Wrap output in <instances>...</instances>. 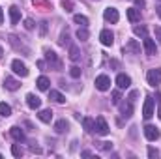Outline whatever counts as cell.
Listing matches in <instances>:
<instances>
[{
	"label": "cell",
	"instance_id": "1",
	"mask_svg": "<svg viewBox=\"0 0 161 159\" xmlns=\"http://www.w3.org/2000/svg\"><path fill=\"white\" fill-rule=\"evenodd\" d=\"M146 80H148V84H150V86H154V88H156V86L161 82V69H159V68L150 69V71H148V75H146Z\"/></svg>",
	"mask_w": 161,
	"mask_h": 159
},
{
	"label": "cell",
	"instance_id": "2",
	"mask_svg": "<svg viewBox=\"0 0 161 159\" xmlns=\"http://www.w3.org/2000/svg\"><path fill=\"white\" fill-rule=\"evenodd\" d=\"M142 116H144V120H150L152 116H154V97H146L144 99V105H142Z\"/></svg>",
	"mask_w": 161,
	"mask_h": 159
},
{
	"label": "cell",
	"instance_id": "3",
	"mask_svg": "<svg viewBox=\"0 0 161 159\" xmlns=\"http://www.w3.org/2000/svg\"><path fill=\"white\" fill-rule=\"evenodd\" d=\"M11 69H13V73L19 75V77H26V75H28V69H26V66H25L21 60H13V62H11Z\"/></svg>",
	"mask_w": 161,
	"mask_h": 159
},
{
	"label": "cell",
	"instance_id": "4",
	"mask_svg": "<svg viewBox=\"0 0 161 159\" xmlns=\"http://www.w3.org/2000/svg\"><path fill=\"white\" fill-rule=\"evenodd\" d=\"M96 133L97 135H109V125H107V122H105V118L103 116H97L96 118Z\"/></svg>",
	"mask_w": 161,
	"mask_h": 159
},
{
	"label": "cell",
	"instance_id": "5",
	"mask_svg": "<svg viewBox=\"0 0 161 159\" xmlns=\"http://www.w3.org/2000/svg\"><path fill=\"white\" fill-rule=\"evenodd\" d=\"M96 88L101 90V92H107V90L111 88V79H109L107 75H99V77H96Z\"/></svg>",
	"mask_w": 161,
	"mask_h": 159
},
{
	"label": "cell",
	"instance_id": "6",
	"mask_svg": "<svg viewBox=\"0 0 161 159\" xmlns=\"http://www.w3.org/2000/svg\"><path fill=\"white\" fill-rule=\"evenodd\" d=\"M103 17H105V21H109V23H118L120 13H118L116 8H107V9L103 11Z\"/></svg>",
	"mask_w": 161,
	"mask_h": 159
},
{
	"label": "cell",
	"instance_id": "7",
	"mask_svg": "<svg viewBox=\"0 0 161 159\" xmlns=\"http://www.w3.org/2000/svg\"><path fill=\"white\" fill-rule=\"evenodd\" d=\"M45 58H47V62H49V64H53L56 69H60V68H62V64H60V60H58V56H56V52H54V51L45 49Z\"/></svg>",
	"mask_w": 161,
	"mask_h": 159
},
{
	"label": "cell",
	"instance_id": "8",
	"mask_svg": "<svg viewBox=\"0 0 161 159\" xmlns=\"http://www.w3.org/2000/svg\"><path fill=\"white\" fill-rule=\"evenodd\" d=\"M144 137L154 142V140L159 139V129H158L156 125H146V127H144Z\"/></svg>",
	"mask_w": 161,
	"mask_h": 159
},
{
	"label": "cell",
	"instance_id": "9",
	"mask_svg": "<svg viewBox=\"0 0 161 159\" xmlns=\"http://www.w3.org/2000/svg\"><path fill=\"white\" fill-rule=\"evenodd\" d=\"M99 41H101L105 47H111V45L114 43V34H113L111 30H101V34H99Z\"/></svg>",
	"mask_w": 161,
	"mask_h": 159
},
{
	"label": "cell",
	"instance_id": "10",
	"mask_svg": "<svg viewBox=\"0 0 161 159\" xmlns=\"http://www.w3.org/2000/svg\"><path fill=\"white\" fill-rule=\"evenodd\" d=\"M120 112L124 118H131V114H133V101L129 99V101H125V103H122L120 105Z\"/></svg>",
	"mask_w": 161,
	"mask_h": 159
},
{
	"label": "cell",
	"instance_id": "11",
	"mask_svg": "<svg viewBox=\"0 0 161 159\" xmlns=\"http://www.w3.org/2000/svg\"><path fill=\"white\" fill-rule=\"evenodd\" d=\"M144 51L148 56H154L158 52V47H156V41L150 40V38H144Z\"/></svg>",
	"mask_w": 161,
	"mask_h": 159
},
{
	"label": "cell",
	"instance_id": "12",
	"mask_svg": "<svg viewBox=\"0 0 161 159\" xmlns=\"http://www.w3.org/2000/svg\"><path fill=\"white\" fill-rule=\"evenodd\" d=\"M124 52H133V54H139V52H141V45H139L135 40L127 41V43L124 45Z\"/></svg>",
	"mask_w": 161,
	"mask_h": 159
},
{
	"label": "cell",
	"instance_id": "13",
	"mask_svg": "<svg viewBox=\"0 0 161 159\" xmlns=\"http://www.w3.org/2000/svg\"><path fill=\"white\" fill-rule=\"evenodd\" d=\"M26 105H28L30 109H40L41 99L36 96V94H28V96H26Z\"/></svg>",
	"mask_w": 161,
	"mask_h": 159
},
{
	"label": "cell",
	"instance_id": "14",
	"mask_svg": "<svg viewBox=\"0 0 161 159\" xmlns=\"http://www.w3.org/2000/svg\"><path fill=\"white\" fill-rule=\"evenodd\" d=\"M129 84H131V79H129L127 75L120 73V75L116 77V86H118L120 90H125V88H129Z\"/></svg>",
	"mask_w": 161,
	"mask_h": 159
},
{
	"label": "cell",
	"instance_id": "15",
	"mask_svg": "<svg viewBox=\"0 0 161 159\" xmlns=\"http://www.w3.org/2000/svg\"><path fill=\"white\" fill-rule=\"evenodd\" d=\"M4 86L8 88V90H11V92H15V90H19V86H21V82L17 79H13V77H6L4 79Z\"/></svg>",
	"mask_w": 161,
	"mask_h": 159
},
{
	"label": "cell",
	"instance_id": "16",
	"mask_svg": "<svg viewBox=\"0 0 161 159\" xmlns=\"http://www.w3.org/2000/svg\"><path fill=\"white\" fill-rule=\"evenodd\" d=\"M9 135H11L17 142H23V140H25V133H23V129L17 127V125H13V127L9 129Z\"/></svg>",
	"mask_w": 161,
	"mask_h": 159
},
{
	"label": "cell",
	"instance_id": "17",
	"mask_svg": "<svg viewBox=\"0 0 161 159\" xmlns=\"http://www.w3.org/2000/svg\"><path fill=\"white\" fill-rule=\"evenodd\" d=\"M49 99L54 101V103H66V97L58 90H49Z\"/></svg>",
	"mask_w": 161,
	"mask_h": 159
},
{
	"label": "cell",
	"instance_id": "18",
	"mask_svg": "<svg viewBox=\"0 0 161 159\" xmlns=\"http://www.w3.org/2000/svg\"><path fill=\"white\" fill-rule=\"evenodd\" d=\"M9 17H11V25H17L19 19H21V9L17 6H11L9 8Z\"/></svg>",
	"mask_w": 161,
	"mask_h": 159
},
{
	"label": "cell",
	"instance_id": "19",
	"mask_svg": "<svg viewBox=\"0 0 161 159\" xmlns=\"http://www.w3.org/2000/svg\"><path fill=\"white\" fill-rule=\"evenodd\" d=\"M127 19H129L131 23L141 21V9H137V8H129V9H127Z\"/></svg>",
	"mask_w": 161,
	"mask_h": 159
},
{
	"label": "cell",
	"instance_id": "20",
	"mask_svg": "<svg viewBox=\"0 0 161 159\" xmlns=\"http://www.w3.org/2000/svg\"><path fill=\"white\" fill-rule=\"evenodd\" d=\"M82 125H84L86 133H94V131H96V120H92V118H82Z\"/></svg>",
	"mask_w": 161,
	"mask_h": 159
},
{
	"label": "cell",
	"instance_id": "21",
	"mask_svg": "<svg viewBox=\"0 0 161 159\" xmlns=\"http://www.w3.org/2000/svg\"><path fill=\"white\" fill-rule=\"evenodd\" d=\"M38 118H40L41 122H45V123H49V122L53 120V111H51V109H43V111H40Z\"/></svg>",
	"mask_w": 161,
	"mask_h": 159
},
{
	"label": "cell",
	"instance_id": "22",
	"mask_svg": "<svg viewBox=\"0 0 161 159\" xmlns=\"http://www.w3.org/2000/svg\"><path fill=\"white\" fill-rule=\"evenodd\" d=\"M68 127H69V123H68L66 120H58V122L54 123V131H56V133H64V131H68Z\"/></svg>",
	"mask_w": 161,
	"mask_h": 159
},
{
	"label": "cell",
	"instance_id": "23",
	"mask_svg": "<svg viewBox=\"0 0 161 159\" xmlns=\"http://www.w3.org/2000/svg\"><path fill=\"white\" fill-rule=\"evenodd\" d=\"M36 84H38V88H40V90H49L51 80L47 79V77H40V79L36 80Z\"/></svg>",
	"mask_w": 161,
	"mask_h": 159
},
{
	"label": "cell",
	"instance_id": "24",
	"mask_svg": "<svg viewBox=\"0 0 161 159\" xmlns=\"http://www.w3.org/2000/svg\"><path fill=\"white\" fill-rule=\"evenodd\" d=\"M69 58H71L73 62H77V60L80 58V52H79V49H77L75 45H71V47H69Z\"/></svg>",
	"mask_w": 161,
	"mask_h": 159
},
{
	"label": "cell",
	"instance_id": "25",
	"mask_svg": "<svg viewBox=\"0 0 161 159\" xmlns=\"http://www.w3.org/2000/svg\"><path fill=\"white\" fill-rule=\"evenodd\" d=\"M9 114H11V107H9V105H6V103H0V116L8 118Z\"/></svg>",
	"mask_w": 161,
	"mask_h": 159
},
{
	"label": "cell",
	"instance_id": "26",
	"mask_svg": "<svg viewBox=\"0 0 161 159\" xmlns=\"http://www.w3.org/2000/svg\"><path fill=\"white\" fill-rule=\"evenodd\" d=\"M88 36H90V34H88L86 26H82V28H79V30H77V38H79L80 41H86V40H88Z\"/></svg>",
	"mask_w": 161,
	"mask_h": 159
},
{
	"label": "cell",
	"instance_id": "27",
	"mask_svg": "<svg viewBox=\"0 0 161 159\" xmlns=\"http://www.w3.org/2000/svg\"><path fill=\"white\" fill-rule=\"evenodd\" d=\"M73 21H75L77 25H80V26H86V25H88V17H84V15H75Z\"/></svg>",
	"mask_w": 161,
	"mask_h": 159
},
{
	"label": "cell",
	"instance_id": "28",
	"mask_svg": "<svg viewBox=\"0 0 161 159\" xmlns=\"http://www.w3.org/2000/svg\"><path fill=\"white\" fill-rule=\"evenodd\" d=\"M133 32H135V36H142V38H146V26H135Z\"/></svg>",
	"mask_w": 161,
	"mask_h": 159
},
{
	"label": "cell",
	"instance_id": "29",
	"mask_svg": "<svg viewBox=\"0 0 161 159\" xmlns=\"http://www.w3.org/2000/svg\"><path fill=\"white\" fill-rule=\"evenodd\" d=\"M11 154H13L15 157H21V156H23V148H21L19 144H13V146H11Z\"/></svg>",
	"mask_w": 161,
	"mask_h": 159
},
{
	"label": "cell",
	"instance_id": "30",
	"mask_svg": "<svg viewBox=\"0 0 161 159\" xmlns=\"http://www.w3.org/2000/svg\"><path fill=\"white\" fill-rule=\"evenodd\" d=\"M69 75H71L73 79H79V77H80V68H77V66L69 68Z\"/></svg>",
	"mask_w": 161,
	"mask_h": 159
},
{
	"label": "cell",
	"instance_id": "31",
	"mask_svg": "<svg viewBox=\"0 0 161 159\" xmlns=\"http://www.w3.org/2000/svg\"><path fill=\"white\" fill-rule=\"evenodd\" d=\"M148 157H150V159H158V157H159V152H158L156 148H152V146H150V148H148Z\"/></svg>",
	"mask_w": 161,
	"mask_h": 159
},
{
	"label": "cell",
	"instance_id": "32",
	"mask_svg": "<svg viewBox=\"0 0 161 159\" xmlns=\"http://www.w3.org/2000/svg\"><path fill=\"white\" fill-rule=\"evenodd\" d=\"M34 26H36V25H34L32 19H26V21H25V28H26V30H34Z\"/></svg>",
	"mask_w": 161,
	"mask_h": 159
},
{
	"label": "cell",
	"instance_id": "33",
	"mask_svg": "<svg viewBox=\"0 0 161 159\" xmlns=\"http://www.w3.org/2000/svg\"><path fill=\"white\" fill-rule=\"evenodd\" d=\"M114 105H118L120 103V92H113V99H111Z\"/></svg>",
	"mask_w": 161,
	"mask_h": 159
},
{
	"label": "cell",
	"instance_id": "34",
	"mask_svg": "<svg viewBox=\"0 0 161 159\" xmlns=\"http://www.w3.org/2000/svg\"><path fill=\"white\" fill-rule=\"evenodd\" d=\"M99 148L107 152V150H111V148H113V144H111V142H99Z\"/></svg>",
	"mask_w": 161,
	"mask_h": 159
},
{
	"label": "cell",
	"instance_id": "35",
	"mask_svg": "<svg viewBox=\"0 0 161 159\" xmlns=\"http://www.w3.org/2000/svg\"><path fill=\"white\" fill-rule=\"evenodd\" d=\"M45 32H47V23L43 21V23H41V26H40V34H41V36H45Z\"/></svg>",
	"mask_w": 161,
	"mask_h": 159
},
{
	"label": "cell",
	"instance_id": "36",
	"mask_svg": "<svg viewBox=\"0 0 161 159\" xmlns=\"http://www.w3.org/2000/svg\"><path fill=\"white\" fill-rule=\"evenodd\" d=\"M60 45H68V34H62L60 36Z\"/></svg>",
	"mask_w": 161,
	"mask_h": 159
},
{
	"label": "cell",
	"instance_id": "37",
	"mask_svg": "<svg viewBox=\"0 0 161 159\" xmlns=\"http://www.w3.org/2000/svg\"><path fill=\"white\" fill-rule=\"evenodd\" d=\"M156 40L161 43V26H156Z\"/></svg>",
	"mask_w": 161,
	"mask_h": 159
},
{
	"label": "cell",
	"instance_id": "38",
	"mask_svg": "<svg viewBox=\"0 0 161 159\" xmlns=\"http://www.w3.org/2000/svg\"><path fill=\"white\" fill-rule=\"evenodd\" d=\"M71 8H73L71 2H64V9H66V11H71Z\"/></svg>",
	"mask_w": 161,
	"mask_h": 159
},
{
	"label": "cell",
	"instance_id": "39",
	"mask_svg": "<svg viewBox=\"0 0 161 159\" xmlns=\"http://www.w3.org/2000/svg\"><path fill=\"white\" fill-rule=\"evenodd\" d=\"M156 97H158V103H159V111H158V114H159V118H161V94H156Z\"/></svg>",
	"mask_w": 161,
	"mask_h": 159
},
{
	"label": "cell",
	"instance_id": "40",
	"mask_svg": "<svg viewBox=\"0 0 161 159\" xmlns=\"http://www.w3.org/2000/svg\"><path fill=\"white\" fill-rule=\"evenodd\" d=\"M80 156H82V157H90V156H92V152H90V150H84Z\"/></svg>",
	"mask_w": 161,
	"mask_h": 159
},
{
	"label": "cell",
	"instance_id": "41",
	"mask_svg": "<svg viewBox=\"0 0 161 159\" xmlns=\"http://www.w3.org/2000/svg\"><path fill=\"white\" fill-rule=\"evenodd\" d=\"M38 68H40V69H43V68H45V62H43V60H40V62H38Z\"/></svg>",
	"mask_w": 161,
	"mask_h": 159
},
{
	"label": "cell",
	"instance_id": "42",
	"mask_svg": "<svg viewBox=\"0 0 161 159\" xmlns=\"http://www.w3.org/2000/svg\"><path fill=\"white\" fill-rule=\"evenodd\" d=\"M135 4H137V6H141V8H142V6H144V0H135Z\"/></svg>",
	"mask_w": 161,
	"mask_h": 159
},
{
	"label": "cell",
	"instance_id": "43",
	"mask_svg": "<svg viewBox=\"0 0 161 159\" xmlns=\"http://www.w3.org/2000/svg\"><path fill=\"white\" fill-rule=\"evenodd\" d=\"M156 13L159 15V19H161V6H158V8H156Z\"/></svg>",
	"mask_w": 161,
	"mask_h": 159
},
{
	"label": "cell",
	"instance_id": "44",
	"mask_svg": "<svg viewBox=\"0 0 161 159\" xmlns=\"http://www.w3.org/2000/svg\"><path fill=\"white\" fill-rule=\"evenodd\" d=\"M2 21H4V13H2V8H0V25H2Z\"/></svg>",
	"mask_w": 161,
	"mask_h": 159
},
{
	"label": "cell",
	"instance_id": "45",
	"mask_svg": "<svg viewBox=\"0 0 161 159\" xmlns=\"http://www.w3.org/2000/svg\"><path fill=\"white\" fill-rule=\"evenodd\" d=\"M2 54H4V51H2V47H0V56H2Z\"/></svg>",
	"mask_w": 161,
	"mask_h": 159
},
{
	"label": "cell",
	"instance_id": "46",
	"mask_svg": "<svg viewBox=\"0 0 161 159\" xmlns=\"http://www.w3.org/2000/svg\"><path fill=\"white\" fill-rule=\"evenodd\" d=\"M0 157H2V154H0Z\"/></svg>",
	"mask_w": 161,
	"mask_h": 159
},
{
	"label": "cell",
	"instance_id": "47",
	"mask_svg": "<svg viewBox=\"0 0 161 159\" xmlns=\"http://www.w3.org/2000/svg\"><path fill=\"white\" fill-rule=\"evenodd\" d=\"M159 2H161V0H159Z\"/></svg>",
	"mask_w": 161,
	"mask_h": 159
}]
</instances>
